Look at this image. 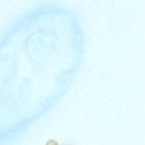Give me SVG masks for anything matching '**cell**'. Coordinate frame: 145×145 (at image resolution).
Here are the masks:
<instances>
[{
  "label": "cell",
  "instance_id": "cell-1",
  "mask_svg": "<svg viewBox=\"0 0 145 145\" xmlns=\"http://www.w3.org/2000/svg\"><path fill=\"white\" fill-rule=\"evenodd\" d=\"M45 145H59L58 142L55 140H53V139H52V140H48L46 144Z\"/></svg>",
  "mask_w": 145,
  "mask_h": 145
}]
</instances>
